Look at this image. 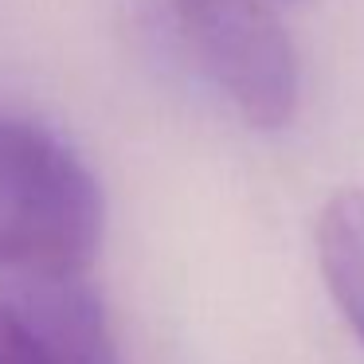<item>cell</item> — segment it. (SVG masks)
Returning a JSON list of instances; mask_svg holds the SVG:
<instances>
[{
    "instance_id": "cell-1",
    "label": "cell",
    "mask_w": 364,
    "mask_h": 364,
    "mask_svg": "<svg viewBox=\"0 0 364 364\" xmlns=\"http://www.w3.org/2000/svg\"><path fill=\"white\" fill-rule=\"evenodd\" d=\"M106 204L87 161L51 129L0 114V270L12 282L82 278Z\"/></svg>"
},
{
    "instance_id": "cell-2",
    "label": "cell",
    "mask_w": 364,
    "mask_h": 364,
    "mask_svg": "<svg viewBox=\"0 0 364 364\" xmlns=\"http://www.w3.org/2000/svg\"><path fill=\"white\" fill-rule=\"evenodd\" d=\"M181 40L231 110L255 129H282L298 110V51L278 0H168Z\"/></svg>"
},
{
    "instance_id": "cell-3",
    "label": "cell",
    "mask_w": 364,
    "mask_h": 364,
    "mask_svg": "<svg viewBox=\"0 0 364 364\" xmlns=\"http://www.w3.org/2000/svg\"><path fill=\"white\" fill-rule=\"evenodd\" d=\"M12 306L40 329L55 364H126L102 298L82 278L20 282Z\"/></svg>"
},
{
    "instance_id": "cell-4",
    "label": "cell",
    "mask_w": 364,
    "mask_h": 364,
    "mask_svg": "<svg viewBox=\"0 0 364 364\" xmlns=\"http://www.w3.org/2000/svg\"><path fill=\"white\" fill-rule=\"evenodd\" d=\"M317 262L329 294L364 341V188L337 192L317 220Z\"/></svg>"
},
{
    "instance_id": "cell-5",
    "label": "cell",
    "mask_w": 364,
    "mask_h": 364,
    "mask_svg": "<svg viewBox=\"0 0 364 364\" xmlns=\"http://www.w3.org/2000/svg\"><path fill=\"white\" fill-rule=\"evenodd\" d=\"M0 364H55L40 329L12 301H0Z\"/></svg>"
},
{
    "instance_id": "cell-6",
    "label": "cell",
    "mask_w": 364,
    "mask_h": 364,
    "mask_svg": "<svg viewBox=\"0 0 364 364\" xmlns=\"http://www.w3.org/2000/svg\"><path fill=\"white\" fill-rule=\"evenodd\" d=\"M278 4H282V0H278Z\"/></svg>"
}]
</instances>
